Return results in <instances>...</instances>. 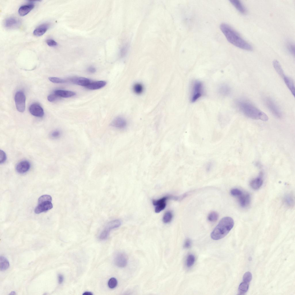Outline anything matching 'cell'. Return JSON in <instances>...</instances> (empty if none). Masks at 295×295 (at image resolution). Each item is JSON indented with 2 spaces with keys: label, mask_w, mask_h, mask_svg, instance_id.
<instances>
[{
  "label": "cell",
  "mask_w": 295,
  "mask_h": 295,
  "mask_svg": "<svg viewBox=\"0 0 295 295\" xmlns=\"http://www.w3.org/2000/svg\"><path fill=\"white\" fill-rule=\"evenodd\" d=\"M133 89L135 93L137 94H140L143 91V87L141 84L137 83L134 84Z\"/></svg>",
  "instance_id": "31"
},
{
  "label": "cell",
  "mask_w": 295,
  "mask_h": 295,
  "mask_svg": "<svg viewBox=\"0 0 295 295\" xmlns=\"http://www.w3.org/2000/svg\"><path fill=\"white\" fill-rule=\"evenodd\" d=\"M191 245V241L189 239H186L184 243L183 247L184 248L188 249L190 247Z\"/></svg>",
  "instance_id": "43"
},
{
  "label": "cell",
  "mask_w": 295,
  "mask_h": 295,
  "mask_svg": "<svg viewBox=\"0 0 295 295\" xmlns=\"http://www.w3.org/2000/svg\"><path fill=\"white\" fill-rule=\"evenodd\" d=\"M121 224V222L120 220H114L107 223L105 229L110 232L111 230L119 227Z\"/></svg>",
  "instance_id": "23"
},
{
  "label": "cell",
  "mask_w": 295,
  "mask_h": 295,
  "mask_svg": "<svg viewBox=\"0 0 295 295\" xmlns=\"http://www.w3.org/2000/svg\"><path fill=\"white\" fill-rule=\"evenodd\" d=\"M220 28L227 40L233 45L247 51H252L253 50L252 46L229 25L222 23L220 26Z\"/></svg>",
  "instance_id": "1"
},
{
  "label": "cell",
  "mask_w": 295,
  "mask_h": 295,
  "mask_svg": "<svg viewBox=\"0 0 295 295\" xmlns=\"http://www.w3.org/2000/svg\"><path fill=\"white\" fill-rule=\"evenodd\" d=\"M14 100L17 110L20 112H24L25 108L26 97L23 92L21 91L17 92L15 95Z\"/></svg>",
  "instance_id": "5"
},
{
  "label": "cell",
  "mask_w": 295,
  "mask_h": 295,
  "mask_svg": "<svg viewBox=\"0 0 295 295\" xmlns=\"http://www.w3.org/2000/svg\"><path fill=\"white\" fill-rule=\"evenodd\" d=\"M50 24L48 23L42 24L36 27L33 32V35L37 37L43 35L50 27Z\"/></svg>",
  "instance_id": "15"
},
{
  "label": "cell",
  "mask_w": 295,
  "mask_h": 295,
  "mask_svg": "<svg viewBox=\"0 0 295 295\" xmlns=\"http://www.w3.org/2000/svg\"><path fill=\"white\" fill-rule=\"evenodd\" d=\"M106 84V82L104 81H96L90 82L86 87L89 90H96L101 89L104 87Z\"/></svg>",
  "instance_id": "18"
},
{
  "label": "cell",
  "mask_w": 295,
  "mask_h": 295,
  "mask_svg": "<svg viewBox=\"0 0 295 295\" xmlns=\"http://www.w3.org/2000/svg\"><path fill=\"white\" fill-rule=\"evenodd\" d=\"M16 294L15 292L14 291H12L10 294V295H15Z\"/></svg>",
  "instance_id": "48"
},
{
  "label": "cell",
  "mask_w": 295,
  "mask_h": 295,
  "mask_svg": "<svg viewBox=\"0 0 295 295\" xmlns=\"http://www.w3.org/2000/svg\"><path fill=\"white\" fill-rule=\"evenodd\" d=\"M21 20L17 17H11L6 19L4 21V27L9 29H14L19 28L21 25Z\"/></svg>",
  "instance_id": "6"
},
{
  "label": "cell",
  "mask_w": 295,
  "mask_h": 295,
  "mask_svg": "<svg viewBox=\"0 0 295 295\" xmlns=\"http://www.w3.org/2000/svg\"><path fill=\"white\" fill-rule=\"evenodd\" d=\"M273 67L277 73L282 78L285 76L283 70L279 62L277 60H274L273 62Z\"/></svg>",
  "instance_id": "25"
},
{
  "label": "cell",
  "mask_w": 295,
  "mask_h": 295,
  "mask_svg": "<svg viewBox=\"0 0 295 295\" xmlns=\"http://www.w3.org/2000/svg\"><path fill=\"white\" fill-rule=\"evenodd\" d=\"M265 103L268 109L274 115L278 118L281 117V111L273 101L267 98L265 100Z\"/></svg>",
  "instance_id": "9"
},
{
  "label": "cell",
  "mask_w": 295,
  "mask_h": 295,
  "mask_svg": "<svg viewBox=\"0 0 295 295\" xmlns=\"http://www.w3.org/2000/svg\"><path fill=\"white\" fill-rule=\"evenodd\" d=\"M263 183V180L261 175L252 179L250 183V185L253 189L258 190L262 186Z\"/></svg>",
  "instance_id": "21"
},
{
  "label": "cell",
  "mask_w": 295,
  "mask_h": 295,
  "mask_svg": "<svg viewBox=\"0 0 295 295\" xmlns=\"http://www.w3.org/2000/svg\"><path fill=\"white\" fill-rule=\"evenodd\" d=\"M48 79L50 81L54 83H63L66 82V80L65 79L57 77H50Z\"/></svg>",
  "instance_id": "34"
},
{
  "label": "cell",
  "mask_w": 295,
  "mask_h": 295,
  "mask_svg": "<svg viewBox=\"0 0 295 295\" xmlns=\"http://www.w3.org/2000/svg\"><path fill=\"white\" fill-rule=\"evenodd\" d=\"M6 159V155L5 153L3 150H1L0 151V163H3Z\"/></svg>",
  "instance_id": "41"
},
{
  "label": "cell",
  "mask_w": 295,
  "mask_h": 295,
  "mask_svg": "<svg viewBox=\"0 0 295 295\" xmlns=\"http://www.w3.org/2000/svg\"><path fill=\"white\" fill-rule=\"evenodd\" d=\"M173 214L171 212L168 211L164 214L163 217V222L165 223L170 222L172 220Z\"/></svg>",
  "instance_id": "29"
},
{
  "label": "cell",
  "mask_w": 295,
  "mask_h": 295,
  "mask_svg": "<svg viewBox=\"0 0 295 295\" xmlns=\"http://www.w3.org/2000/svg\"><path fill=\"white\" fill-rule=\"evenodd\" d=\"M10 264L8 260L5 257H0V269L1 271H4L9 267Z\"/></svg>",
  "instance_id": "26"
},
{
  "label": "cell",
  "mask_w": 295,
  "mask_h": 295,
  "mask_svg": "<svg viewBox=\"0 0 295 295\" xmlns=\"http://www.w3.org/2000/svg\"><path fill=\"white\" fill-rule=\"evenodd\" d=\"M242 191L238 188H233L230 191L231 194L233 196L238 197L243 193Z\"/></svg>",
  "instance_id": "38"
},
{
  "label": "cell",
  "mask_w": 295,
  "mask_h": 295,
  "mask_svg": "<svg viewBox=\"0 0 295 295\" xmlns=\"http://www.w3.org/2000/svg\"><path fill=\"white\" fill-rule=\"evenodd\" d=\"M118 284V281L116 278L112 277L108 281V285L109 288L112 289L115 288Z\"/></svg>",
  "instance_id": "33"
},
{
  "label": "cell",
  "mask_w": 295,
  "mask_h": 295,
  "mask_svg": "<svg viewBox=\"0 0 295 295\" xmlns=\"http://www.w3.org/2000/svg\"><path fill=\"white\" fill-rule=\"evenodd\" d=\"M60 132L58 130H56L51 133L52 136L54 138H58L60 135Z\"/></svg>",
  "instance_id": "44"
},
{
  "label": "cell",
  "mask_w": 295,
  "mask_h": 295,
  "mask_svg": "<svg viewBox=\"0 0 295 295\" xmlns=\"http://www.w3.org/2000/svg\"><path fill=\"white\" fill-rule=\"evenodd\" d=\"M58 280L59 284H61L64 280V277L61 274H59L58 275Z\"/></svg>",
  "instance_id": "45"
},
{
  "label": "cell",
  "mask_w": 295,
  "mask_h": 295,
  "mask_svg": "<svg viewBox=\"0 0 295 295\" xmlns=\"http://www.w3.org/2000/svg\"><path fill=\"white\" fill-rule=\"evenodd\" d=\"M127 124V121L124 118L122 117L118 116L113 120L110 125L116 128L122 129L126 127Z\"/></svg>",
  "instance_id": "12"
},
{
  "label": "cell",
  "mask_w": 295,
  "mask_h": 295,
  "mask_svg": "<svg viewBox=\"0 0 295 295\" xmlns=\"http://www.w3.org/2000/svg\"><path fill=\"white\" fill-rule=\"evenodd\" d=\"M252 278V274L249 272H246L244 274L243 277V280L244 282L248 283L251 281Z\"/></svg>",
  "instance_id": "36"
},
{
  "label": "cell",
  "mask_w": 295,
  "mask_h": 295,
  "mask_svg": "<svg viewBox=\"0 0 295 295\" xmlns=\"http://www.w3.org/2000/svg\"><path fill=\"white\" fill-rule=\"evenodd\" d=\"M249 284L248 283L243 282L240 283L239 287V291L241 293L246 292L249 288Z\"/></svg>",
  "instance_id": "30"
},
{
  "label": "cell",
  "mask_w": 295,
  "mask_h": 295,
  "mask_svg": "<svg viewBox=\"0 0 295 295\" xmlns=\"http://www.w3.org/2000/svg\"><path fill=\"white\" fill-rule=\"evenodd\" d=\"M195 257L192 254H189L187 256L186 260V265L188 268L192 267L194 264Z\"/></svg>",
  "instance_id": "28"
},
{
  "label": "cell",
  "mask_w": 295,
  "mask_h": 295,
  "mask_svg": "<svg viewBox=\"0 0 295 295\" xmlns=\"http://www.w3.org/2000/svg\"><path fill=\"white\" fill-rule=\"evenodd\" d=\"M54 93L59 97L65 98H69L75 95L76 93L73 91L62 90H57L54 91Z\"/></svg>",
  "instance_id": "20"
},
{
  "label": "cell",
  "mask_w": 295,
  "mask_h": 295,
  "mask_svg": "<svg viewBox=\"0 0 295 295\" xmlns=\"http://www.w3.org/2000/svg\"><path fill=\"white\" fill-rule=\"evenodd\" d=\"M30 166V164L28 161L23 160L17 164L16 169L18 173L23 174L27 172L29 170Z\"/></svg>",
  "instance_id": "13"
},
{
  "label": "cell",
  "mask_w": 295,
  "mask_h": 295,
  "mask_svg": "<svg viewBox=\"0 0 295 295\" xmlns=\"http://www.w3.org/2000/svg\"><path fill=\"white\" fill-rule=\"evenodd\" d=\"M46 42L47 44L50 47H54L57 45V42L52 39H48L46 40Z\"/></svg>",
  "instance_id": "40"
},
{
  "label": "cell",
  "mask_w": 295,
  "mask_h": 295,
  "mask_svg": "<svg viewBox=\"0 0 295 295\" xmlns=\"http://www.w3.org/2000/svg\"><path fill=\"white\" fill-rule=\"evenodd\" d=\"M238 197L239 203L242 207H246L249 204L251 198L248 193L243 192L242 194Z\"/></svg>",
  "instance_id": "14"
},
{
  "label": "cell",
  "mask_w": 295,
  "mask_h": 295,
  "mask_svg": "<svg viewBox=\"0 0 295 295\" xmlns=\"http://www.w3.org/2000/svg\"><path fill=\"white\" fill-rule=\"evenodd\" d=\"M286 49L287 51L291 55L294 56V44L292 42L288 41L286 44Z\"/></svg>",
  "instance_id": "27"
},
{
  "label": "cell",
  "mask_w": 295,
  "mask_h": 295,
  "mask_svg": "<svg viewBox=\"0 0 295 295\" xmlns=\"http://www.w3.org/2000/svg\"><path fill=\"white\" fill-rule=\"evenodd\" d=\"M218 91L220 94L222 96L228 95L230 92L231 89L230 87L226 84H222L220 85L218 89Z\"/></svg>",
  "instance_id": "24"
},
{
  "label": "cell",
  "mask_w": 295,
  "mask_h": 295,
  "mask_svg": "<svg viewBox=\"0 0 295 295\" xmlns=\"http://www.w3.org/2000/svg\"><path fill=\"white\" fill-rule=\"evenodd\" d=\"M283 78L286 85L292 95L294 96L295 86L293 81L291 78L285 75Z\"/></svg>",
  "instance_id": "22"
},
{
  "label": "cell",
  "mask_w": 295,
  "mask_h": 295,
  "mask_svg": "<svg viewBox=\"0 0 295 295\" xmlns=\"http://www.w3.org/2000/svg\"><path fill=\"white\" fill-rule=\"evenodd\" d=\"M33 1L21 6L19 9L18 13L21 16H24L28 14L34 7Z\"/></svg>",
  "instance_id": "17"
},
{
  "label": "cell",
  "mask_w": 295,
  "mask_h": 295,
  "mask_svg": "<svg viewBox=\"0 0 295 295\" xmlns=\"http://www.w3.org/2000/svg\"><path fill=\"white\" fill-rule=\"evenodd\" d=\"M214 166V163L211 161L207 162L205 165V168L207 172H209L212 169Z\"/></svg>",
  "instance_id": "39"
},
{
  "label": "cell",
  "mask_w": 295,
  "mask_h": 295,
  "mask_svg": "<svg viewBox=\"0 0 295 295\" xmlns=\"http://www.w3.org/2000/svg\"><path fill=\"white\" fill-rule=\"evenodd\" d=\"M233 219L229 217L222 218L211 234V238L214 240L220 239L226 236L233 228Z\"/></svg>",
  "instance_id": "3"
},
{
  "label": "cell",
  "mask_w": 295,
  "mask_h": 295,
  "mask_svg": "<svg viewBox=\"0 0 295 295\" xmlns=\"http://www.w3.org/2000/svg\"><path fill=\"white\" fill-rule=\"evenodd\" d=\"M29 111L32 115L37 117H42L44 114V111L42 107L36 103H33L30 106Z\"/></svg>",
  "instance_id": "11"
},
{
  "label": "cell",
  "mask_w": 295,
  "mask_h": 295,
  "mask_svg": "<svg viewBox=\"0 0 295 295\" xmlns=\"http://www.w3.org/2000/svg\"><path fill=\"white\" fill-rule=\"evenodd\" d=\"M53 207L51 201H38V204L34 210L36 214H39L49 210Z\"/></svg>",
  "instance_id": "7"
},
{
  "label": "cell",
  "mask_w": 295,
  "mask_h": 295,
  "mask_svg": "<svg viewBox=\"0 0 295 295\" xmlns=\"http://www.w3.org/2000/svg\"><path fill=\"white\" fill-rule=\"evenodd\" d=\"M110 232L106 229H104L100 233L99 238L101 240H104L106 239L109 234Z\"/></svg>",
  "instance_id": "35"
},
{
  "label": "cell",
  "mask_w": 295,
  "mask_h": 295,
  "mask_svg": "<svg viewBox=\"0 0 295 295\" xmlns=\"http://www.w3.org/2000/svg\"><path fill=\"white\" fill-rule=\"evenodd\" d=\"M168 199H169V195H167L160 199L152 200V203L155 206V211L156 213H160L165 209L167 201Z\"/></svg>",
  "instance_id": "10"
},
{
  "label": "cell",
  "mask_w": 295,
  "mask_h": 295,
  "mask_svg": "<svg viewBox=\"0 0 295 295\" xmlns=\"http://www.w3.org/2000/svg\"><path fill=\"white\" fill-rule=\"evenodd\" d=\"M87 71L88 72L90 73H93L95 72L96 69L94 67H90L88 68Z\"/></svg>",
  "instance_id": "46"
},
{
  "label": "cell",
  "mask_w": 295,
  "mask_h": 295,
  "mask_svg": "<svg viewBox=\"0 0 295 295\" xmlns=\"http://www.w3.org/2000/svg\"><path fill=\"white\" fill-rule=\"evenodd\" d=\"M203 86L202 82L198 81H194L192 84L190 97L192 102H194L203 95Z\"/></svg>",
  "instance_id": "4"
},
{
  "label": "cell",
  "mask_w": 295,
  "mask_h": 295,
  "mask_svg": "<svg viewBox=\"0 0 295 295\" xmlns=\"http://www.w3.org/2000/svg\"><path fill=\"white\" fill-rule=\"evenodd\" d=\"M284 202L288 206H291L293 204V199L292 196L290 194L287 195L285 197Z\"/></svg>",
  "instance_id": "37"
},
{
  "label": "cell",
  "mask_w": 295,
  "mask_h": 295,
  "mask_svg": "<svg viewBox=\"0 0 295 295\" xmlns=\"http://www.w3.org/2000/svg\"><path fill=\"white\" fill-rule=\"evenodd\" d=\"M229 1L241 14L245 15L247 13L246 9L240 1L230 0Z\"/></svg>",
  "instance_id": "19"
},
{
  "label": "cell",
  "mask_w": 295,
  "mask_h": 295,
  "mask_svg": "<svg viewBox=\"0 0 295 295\" xmlns=\"http://www.w3.org/2000/svg\"><path fill=\"white\" fill-rule=\"evenodd\" d=\"M59 98L54 93L49 95L47 97L48 100L50 102H54L57 100Z\"/></svg>",
  "instance_id": "42"
},
{
  "label": "cell",
  "mask_w": 295,
  "mask_h": 295,
  "mask_svg": "<svg viewBox=\"0 0 295 295\" xmlns=\"http://www.w3.org/2000/svg\"><path fill=\"white\" fill-rule=\"evenodd\" d=\"M73 84L81 86L86 87L91 82L88 78L83 77H75L70 79Z\"/></svg>",
  "instance_id": "16"
},
{
  "label": "cell",
  "mask_w": 295,
  "mask_h": 295,
  "mask_svg": "<svg viewBox=\"0 0 295 295\" xmlns=\"http://www.w3.org/2000/svg\"><path fill=\"white\" fill-rule=\"evenodd\" d=\"M83 295H92V292H84L82 294Z\"/></svg>",
  "instance_id": "47"
},
{
  "label": "cell",
  "mask_w": 295,
  "mask_h": 295,
  "mask_svg": "<svg viewBox=\"0 0 295 295\" xmlns=\"http://www.w3.org/2000/svg\"><path fill=\"white\" fill-rule=\"evenodd\" d=\"M114 261L115 265L118 267L120 268L124 267L127 264V257L124 253L118 252L114 256Z\"/></svg>",
  "instance_id": "8"
},
{
  "label": "cell",
  "mask_w": 295,
  "mask_h": 295,
  "mask_svg": "<svg viewBox=\"0 0 295 295\" xmlns=\"http://www.w3.org/2000/svg\"><path fill=\"white\" fill-rule=\"evenodd\" d=\"M218 218V215L216 212L212 211L208 215V220L211 222L216 221Z\"/></svg>",
  "instance_id": "32"
},
{
  "label": "cell",
  "mask_w": 295,
  "mask_h": 295,
  "mask_svg": "<svg viewBox=\"0 0 295 295\" xmlns=\"http://www.w3.org/2000/svg\"><path fill=\"white\" fill-rule=\"evenodd\" d=\"M237 105L240 110L247 117L253 119L268 120V116L251 103L244 100H239Z\"/></svg>",
  "instance_id": "2"
}]
</instances>
